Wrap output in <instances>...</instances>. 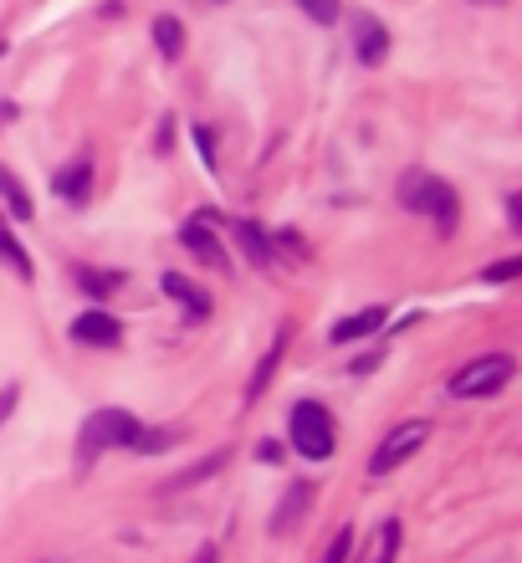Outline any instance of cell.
<instances>
[{
	"instance_id": "5",
	"label": "cell",
	"mask_w": 522,
	"mask_h": 563,
	"mask_svg": "<svg viewBox=\"0 0 522 563\" xmlns=\"http://www.w3.org/2000/svg\"><path fill=\"white\" fill-rule=\"evenodd\" d=\"M425 441H430V420H405V425H395V430H389V436L379 441V451H374V461H369V476L400 471Z\"/></svg>"
},
{
	"instance_id": "27",
	"label": "cell",
	"mask_w": 522,
	"mask_h": 563,
	"mask_svg": "<svg viewBox=\"0 0 522 563\" xmlns=\"http://www.w3.org/2000/svg\"><path fill=\"white\" fill-rule=\"evenodd\" d=\"M200 563H215V548H200Z\"/></svg>"
},
{
	"instance_id": "15",
	"label": "cell",
	"mask_w": 522,
	"mask_h": 563,
	"mask_svg": "<svg viewBox=\"0 0 522 563\" xmlns=\"http://www.w3.org/2000/svg\"><path fill=\"white\" fill-rule=\"evenodd\" d=\"M154 47H159L164 62H180V52H185V26H180V16H154Z\"/></svg>"
},
{
	"instance_id": "24",
	"label": "cell",
	"mask_w": 522,
	"mask_h": 563,
	"mask_svg": "<svg viewBox=\"0 0 522 563\" xmlns=\"http://www.w3.org/2000/svg\"><path fill=\"white\" fill-rule=\"evenodd\" d=\"M517 272H522V262H517V256H507V262H492L482 277H487V282H512Z\"/></svg>"
},
{
	"instance_id": "29",
	"label": "cell",
	"mask_w": 522,
	"mask_h": 563,
	"mask_svg": "<svg viewBox=\"0 0 522 563\" xmlns=\"http://www.w3.org/2000/svg\"><path fill=\"white\" fill-rule=\"evenodd\" d=\"M47 563H52V558H47Z\"/></svg>"
},
{
	"instance_id": "8",
	"label": "cell",
	"mask_w": 522,
	"mask_h": 563,
	"mask_svg": "<svg viewBox=\"0 0 522 563\" xmlns=\"http://www.w3.org/2000/svg\"><path fill=\"white\" fill-rule=\"evenodd\" d=\"M118 338H123V323H118L113 313H103V308L82 313V318L72 323V343H87V349H113Z\"/></svg>"
},
{
	"instance_id": "2",
	"label": "cell",
	"mask_w": 522,
	"mask_h": 563,
	"mask_svg": "<svg viewBox=\"0 0 522 563\" xmlns=\"http://www.w3.org/2000/svg\"><path fill=\"white\" fill-rule=\"evenodd\" d=\"M139 420L128 415V410H93L82 420V436H77V461L87 466L93 456H103V451H113V446H134V436H139Z\"/></svg>"
},
{
	"instance_id": "25",
	"label": "cell",
	"mask_w": 522,
	"mask_h": 563,
	"mask_svg": "<svg viewBox=\"0 0 522 563\" xmlns=\"http://www.w3.org/2000/svg\"><path fill=\"white\" fill-rule=\"evenodd\" d=\"M16 400H21V389H16V384H6V389H0V425H6V420H11Z\"/></svg>"
},
{
	"instance_id": "3",
	"label": "cell",
	"mask_w": 522,
	"mask_h": 563,
	"mask_svg": "<svg viewBox=\"0 0 522 563\" xmlns=\"http://www.w3.org/2000/svg\"><path fill=\"white\" fill-rule=\"evenodd\" d=\"M287 436H292V446L308 456V461H328L333 456V415H328V405H318V400L292 405Z\"/></svg>"
},
{
	"instance_id": "9",
	"label": "cell",
	"mask_w": 522,
	"mask_h": 563,
	"mask_svg": "<svg viewBox=\"0 0 522 563\" xmlns=\"http://www.w3.org/2000/svg\"><path fill=\"white\" fill-rule=\"evenodd\" d=\"M384 52H389L384 21H379V16H359V31H354V57H359V67H379Z\"/></svg>"
},
{
	"instance_id": "19",
	"label": "cell",
	"mask_w": 522,
	"mask_h": 563,
	"mask_svg": "<svg viewBox=\"0 0 522 563\" xmlns=\"http://www.w3.org/2000/svg\"><path fill=\"white\" fill-rule=\"evenodd\" d=\"M77 287H82L87 297H108V292H118V287H123V272H98V267H82V272H77Z\"/></svg>"
},
{
	"instance_id": "18",
	"label": "cell",
	"mask_w": 522,
	"mask_h": 563,
	"mask_svg": "<svg viewBox=\"0 0 522 563\" xmlns=\"http://www.w3.org/2000/svg\"><path fill=\"white\" fill-rule=\"evenodd\" d=\"M0 262H6L16 277H26V282H31V272H36V267H31V256L21 251V241L6 231V221H0Z\"/></svg>"
},
{
	"instance_id": "13",
	"label": "cell",
	"mask_w": 522,
	"mask_h": 563,
	"mask_svg": "<svg viewBox=\"0 0 522 563\" xmlns=\"http://www.w3.org/2000/svg\"><path fill=\"white\" fill-rule=\"evenodd\" d=\"M164 292H169L174 302H185L190 318H210V292L195 287V282H185L180 272H164Z\"/></svg>"
},
{
	"instance_id": "6",
	"label": "cell",
	"mask_w": 522,
	"mask_h": 563,
	"mask_svg": "<svg viewBox=\"0 0 522 563\" xmlns=\"http://www.w3.org/2000/svg\"><path fill=\"white\" fill-rule=\"evenodd\" d=\"M318 502V487L308 482V476H297V482L282 492V502H277V512H272V538H287V533H297L302 528V517H308V507Z\"/></svg>"
},
{
	"instance_id": "14",
	"label": "cell",
	"mask_w": 522,
	"mask_h": 563,
	"mask_svg": "<svg viewBox=\"0 0 522 563\" xmlns=\"http://www.w3.org/2000/svg\"><path fill=\"white\" fill-rule=\"evenodd\" d=\"M282 349H287V333H277V343H272L267 354H261V364H256V374H251V384H246V405H256L261 395H267L272 374L282 369Z\"/></svg>"
},
{
	"instance_id": "10",
	"label": "cell",
	"mask_w": 522,
	"mask_h": 563,
	"mask_svg": "<svg viewBox=\"0 0 522 563\" xmlns=\"http://www.w3.org/2000/svg\"><path fill=\"white\" fill-rule=\"evenodd\" d=\"M231 231H236V246L246 251V262H256V267H277V246H272V236L261 231L256 221H236Z\"/></svg>"
},
{
	"instance_id": "7",
	"label": "cell",
	"mask_w": 522,
	"mask_h": 563,
	"mask_svg": "<svg viewBox=\"0 0 522 563\" xmlns=\"http://www.w3.org/2000/svg\"><path fill=\"white\" fill-rule=\"evenodd\" d=\"M180 246L195 256L200 267H210V272H226V267H231V256H226L221 241H215V231H210L205 215H200V221H185V226H180Z\"/></svg>"
},
{
	"instance_id": "16",
	"label": "cell",
	"mask_w": 522,
	"mask_h": 563,
	"mask_svg": "<svg viewBox=\"0 0 522 563\" xmlns=\"http://www.w3.org/2000/svg\"><path fill=\"white\" fill-rule=\"evenodd\" d=\"M384 318H389V308H364L359 318H343V323H333V343H354V338H369L374 328H384Z\"/></svg>"
},
{
	"instance_id": "28",
	"label": "cell",
	"mask_w": 522,
	"mask_h": 563,
	"mask_svg": "<svg viewBox=\"0 0 522 563\" xmlns=\"http://www.w3.org/2000/svg\"><path fill=\"white\" fill-rule=\"evenodd\" d=\"M476 6H502V0H476Z\"/></svg>"
},
{
	"instance_id": "22",
	"label": "cell",
	"mask_w": 522,
	"mask_h": 563,
	"mask_svg": "<svg viewBox=\"0 0 522 563\" xmlns=\"http://www.w3.org/2000/svg\"><path fill=\"white\" fill-rule=\"evenodd\" d=\"M174 441H180V436H174V430H139V436H134V446H128V451H164V446H174Z\"/></svg>"
},
{
	"instance_id": "21",
	"label": "cell",
	"mask_w": 522,
	"mask_h": 563,
	"mask_svg": "<svg viewBox=\"0 0 522 563\" xmlns=\"http://www.w3.org/2000/svg\"><path fill=\"white\" fill-rule=\"evenodd\" d=\"M348 558H354V528H338L333 543H328V553L318 563H348Z\"/></svg>"
},
{
	"instance_id": "11",
	"label": "cell",
	"mask_w": 522,
	"mask_h": 563,
	"mask_svg": "<svg viewBox=\"0 0 522 563\" xmlns=\"http://www.w3.org/2000/svg\"><path fill=\"white\" fill-rule=\"evenodd\" d=\"M57 195L67 200V205H82L87 195H93V159H72L67 169H62V175H57Z\"/></svg>"
},
{
	"instance_id": "20",
	"label": "cell",
	"mask_w": 522,
	"mask_h": 563,
	"mask_svg": "<svg viewBox=\"0 0 522 563\" xmlns=\"http://www.w3.org/2000/svg\"><path fill=\"white\" fill-rule=\"evenodd\" d=\"M297 11L308 21H318V26H333L338 11H343V0H297Z\"/></svg>"
},
{
	"instance_id": "12",
	"label": "cell",
	"mask_w": 522,
	"mask_h": 563,
	"mask_svg": "<svg viewBox=\"0 0 522 563\" xmlns=\"http://www.w3.org/2000/svg\"><path fill=\"white\" fill-rule=\"evenodd\" d=\"M226 461H231V451H210L205 461H195V466H185V471H174L169 482H164V492H185V487H200V482H210L215 471H226Z\"/></svg>"
},
{
	"instance_id": "1",
	"label": "cell",
	"mask_w": 522,
	"mask_h": 563,
	"mask_svg": "<svg viewBox=\"0 0 522 563\" xmlns=\"http://www.w3.org/2000/svg\"><path fill=\"white\" fill-rule=\"evenodd\" d=\"M400 205L415 210V215H430V221L441 226V236H456V226H461L456 190L441 175H420V169H410V175L400 180Z\"/></svg>"
},
{
	"instance_id": "4",
	"label": "cell",
	"mask_w": 522,
	"mask_h": 563,
	"mask_svg": "<svg viewBox=\"0 0 522 563\" xmlns=\"http://www.w3.org/2000/svg\"><path fill=\"white\" fill-rule=\"evenodd\" d=\"M517 374V359L512 354H482V359H471L451 384H446V395L451 400H482V395H497V389Z\"/></svg>"
},
{
	"instance_id": "26",
	"label": "cell",
	"mask_w": 522,
	"mask_h": 563,
	"mask_svg": "<svg viewBox=\"0 0 522 563\" xmlns=\"http://www.w3.org/2000/svg\"><path fill=\"white\" fill-rule=\"evenodd\" d=\"M256 456H261V461H282V446H277V441H261Z\"/></svg>"
},
{
	"instance_id": "23",
	"label": "cell",
	"mask_w": 522,
	"mask_h": 563,
	"mask_svg": "<svg viewBox=\"0 0 522 563\" xmlns=\"http://www.w3.org/2000/svg\"><path fill=\"white\" fill-rule=\"evenodd\" d=\"M374 563H400V523H384V533H379V553H374Z\"/></svg>"
},
{
	"instance_id": "17",
	"label": "cell",
	"mask_w": 522,
	"mask_h": 563,
	"mask_svg": "<svg viewBox=\"0 0 522 563\" xmlns=\"http://www.w3.org/2000/svg\"><path fill=\"white\" fill-rule=\"evenodd\" d=\"M0 200H6V210L16 215V221H31V215H36V210H31V195H26V185L11 175L6 164H0Z\"/></svg>"
}]
</instances>
